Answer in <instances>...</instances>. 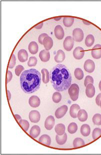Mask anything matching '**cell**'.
<instances>
[{
    "instance_id": "cell-45",
    "label": "cell",
    "mask_w": 101,
    "mask_h": 155,
    "mask_svg": "<svg viewBox=\"0 0 101 155\" xmlns=\"http://www.w3.org/2000/svg\"><path fill=\"white\" fill-rule=\"evenodd\" d=\"M14 116H15V118H16V119L17 120L18 122H19L21 120H22V117H21V116L20 115H18V114H15V115H14Z\"/></svg>"
},
{
    "instance_id": "cell-26",
    "label": "cell",
    "mask_w": 101,
    "mask_h": 155,
    "mask_svg": "<svg viewBox=\"0 0 101 155\" xmlns=\"http://www.w3.org/2000/svg\"><path fill=\"white\" fill-rule=\"evenodd\" d=\"M68 136L67 134H64L63 136L56 135V141L58 144L59 145H63L67 140Z\"/></svg>"
},
{
    "instance_id": "cell-28",
    "label": "cell",
    "mask_w": 101,
    "mask_h": 155,
    "mask_svg": "<svg viewBox=\"0 0 101 155\" xmlns=\"http://www.w3.org/2000/svg\"><path fill=\"white\" fill-rule=\"evenodd\" d=\"M41 73L42 74L43 82L45 84H48L50 80V74L48 70L46 68H43L41 70Z\"/></svg>"
},
{
    "instance_id": "cell-14",
    "label": "cell",
    "mask_w": 101,
    "mask_h": 155,
    "mask_svg": "<svg viewBox=\"0 0 101 155\" xmlns=\"http://www.w3.org/2000/svg\"><path fill=\"white\" fill-rule=\"evenodd\" d=\"M80 110V107L77 104H73L70 109V115L73 118H77V114L79 111Z\"/></svg>"
},
{
    "instance_id": "cell-38",
    "label": "cell",
    "mask_w": 101,
    "mask_h": 155,
    "mask_svg": "<svg viewBox=\"0 0 101 155\" xmlns=\"http://www.w3.org/2000/svg\"><path fill=\"white\" fill-rule=\"evenodd\" d=\"M16 63V58L14 54H13L11 57L10 63L9 64L8 67L10 69H13V68H14Z\"/></svg>"
},
{
    "instance_id": "cell-49",
    "label": "cell",
    "mask_w": 101,
    "mask_h": 155,
    "mask_svg": "<svg viewBox=\"0 0 101 155\" xmlns=\"http://www.w3.org/2000/svg\"><path fill=\"white\" fill-rule=\"evenodd\" d=\"M99 89H100V91L101 92V80L100 82H99Z\"/></svg>"
},
{
    "instance_id": "cell-11",
    "label": "cell",
    "mask_w": 101,
    "mask_h": 155,
    "mask_svg": "<svg viewBox=\"0 0 101 155\" xmlns=\"http://www.w3.org/2000/svg\"><path fill=\"white\" fill-rule=\"evenodd\" d=\"M54 33L56 37L58 39L61 40L63 39L65 36V32L62 26L60 25H58L54 29Z\"/></svg>"
},
{
    "instance_id": "cell-7",
    "label": "cell",
    "mask_w": 101,
    "mask_h": 155,
    "mask_svg": "<svg viewBox=\"0 0 101 155\" xmlns=\"http://www.w3.org/2000/svg\"><path fill=\"white\" fill-rule=\"evenodd\" d=\"M29 118L32 123H38L41 119V114L38 111L33 110L30 112Z\"/></svg>"
},
{
    "instance_id": "cell-22",
    "label": "cell",
    "mask_w": 101,
    "mask_h": 155,
    "mask_svg": "<svg viewBox=\"0 0 101 155\" xmlns=\"http://www.w3.org/2000/svg\"><path fill=\"white\" fill-rule=\"evenodd\" d=\"M28 49L31 54L35 55L38 53L39 51V45L36 41H31L28 45Z\"/></svg>"
},
{
    "instance_id": "cell-44",
    "label": "cell",
    "mask_w": 101,
    "mask_h": 155,
    "mask_svg": "<svg viewBox=\"0 0 101 155\" xmlns=\"http://www.w3.org/2000/svg\"><path fill=\"white\" fill-rule=\"evenodd\" d=\"M43 25H44V23L43 22L42 23H41L39 24L38 25H37L36 26H35V28L37 29H40L42 28Z\"/></svg>"
},
{
    "instance_id": "cell-6",
    "label": "cell",
    "mask_w": 101,
    "mask_h": 155,
    "mask_svg": "<svg viewBox=\"0 0 101 155\" xmlns=\"http://www.w3.org/2000/svg\"><path fill=\"white\" fill-rule=\"evenodd\" d=\"M85 70L89 73H93L95 71V64L94 62L91 59L87 60L84 64Z\"/></svg>"
},
{
    "instance_id": "cell-36",
    "label": "cell",
    "mask_w": 101,
    "mask_h": 155,
    "mask_svg": "<svg viewBox=\"0 0 101 155\" xmlns=\"http://www.w3.org/2000/svg\"><path fill=\"white\" fill-rule=\"evenodd\" d=\"M101 136V129L99 128H96L93 130L92 132V138L93 140H96Z\"/></svg>"
},
{
    "instance_id": "cell-39",
    "label": "cell",
    "mask_w": 101,
    "mask_h": 155,
    "mask_svg": "<svg viewBox=\"0 0 101 155\" xmlns=\"http://www.w3.org/2000/svg\"><path fill=\"white\" fill-rule=\"evenodd\" d=\"M94 80L93 77L90 75L87 76L84 81V86L86 87L89 84H94Z\"/></svg>"
},
{
    "instance_id": "cell-43",
    "label": "cell",
    "mask_w": 101,
    "mask_h": 155,
    "mask_svg": "<svg viewBox=\"0 0 101 155\" xmlns=\"http://www.w3.org/2000/svg\"><path fill=\"white\" fill-rule=\"evenodd\" d=\"M101 101V93L99 94L98 95H97V97L96 98V100H95V101H96V103L97 104V105L100 106V102Z\"/></svg>"
},
{
    "instance_id": "cell-12",
    "label": "cell",
    "mask_w": 101,
    "mask_h": 155,
    "mask_svg": "<svg viewBox=\"0 0 101 155\" xmlns=\"http://www.w3.org/2000/svg\"><path fill=\"white\" fill-rule=\"evenodd\" d=\"M55 123V120L54 117L50 115L47 118L45 122V127L48 130H51L53 129Z\"/></svg>"
},
{
    "instance_id": "cell-33",
    "label": "cell",
    "mask_w": 101,
    "mask_h": 155,
    "mask_svg": "<svg viewBox=\"0 0 101 155\" xmlns=\"http://www.w3.org/2000/svg\"><path fill=\"white\" fill-rule=\"evenodd\" d=\"M62 100V95L59 92H56L53 94L52 96V100L55 103H60Z\"/></svg>"
},
{
    "instance_id": "cell-37",
    "label": "cell",
    "mask_w": 101,
    "mask_h": 155,
    "mask_svg": "<svg viewBox=\"0 0 101 155\" xmlns=\"http://www.w3.org/2000/svg\"><path fill=\"white\" fill-rule=\"evenodd\" d=\"M37 59L36 57L32 56L29 58V60L28 62V65L29 67H33V66H35L37 64Z\"/></svg>"
},
{
    "instance_id": "cell-47",
    "label": "cell",
    "mask_w": 101,
    "mask_h": 155,
    "mask_svg": "<svg viewBox=\"0 0 101 155\" xmlns=\"http://www.w3.org/2000/svg\"><path fill=\"white\" fill-rule=\"evenodd\" d=\"M83 23H84L85 24H86L87 25H89L91 24L90 23H89V22L86 21H85V20H83Z\"/></svg>"
},
{
    "instance_id": "cell-25",
    "label": "cell",
    "mask_w": 101,
    "mask_h": 155,
    "mask_svg": "<svg viewBox=\"0 0 101 155\" xmlns=\"http://www.w3.org/2000/svg\"><path fill=\"white\" fill-rule=\"evenodd\" d=\"M55 130L57 135L63 136L64 134L65 133V126L62 123L58 124L55 126Z\"/></svg>"
},
{
    "instance_id": "cell-41",
    "label": "cell",
    "mask_w": 101,
    "mask_h": 155,
    "mask_svg": "<svg viewBox=\"0 0 101 155\" xmlns=\"http://www.w3.org/2000/svg\"><path fill=\"white\" fill-rule=\"evenodd\" d=\"M47 36H48V35L45 33L41 34L38 37V41L39 42V43L41 45H43V40L45 39V37H46Z\"/></svg>"
},
{
    "instance_id": "cell-46",
    "label": "cell",
    "mask_w": 101,
    "mask_h": 155,
    "mask_svg": "<svg viewBox=\"0 0 101 155\" xmlns=\"http://www.w3.org/2000/svg\"><path fill=\"white\" fill-rule=\"evenodd\" d=\"M7 95H8L9 101H10L11 99V94L10 91L9 90H7Z\"/></svg>"
},
{
    "instance_id": "cell-13",
    "label": "cell",
    "mask_w": 101,
    "mask_h": 155,
    "mask_svg": "<svg viewBox=\"0 0 101 155\" xmlns=\"http://www.w3.org/2000/svg\"><path fill=\"white\" fill-rule=\"evenodd\" d=\"M29 104L31 107L37 108L40 106L41 104V100L38 96H33L30 98L29 100Z\"/></svg>"
},
{
    "instance_id": "cell-19",
    "label": "cell",
    "mask_w": 101,
    "mask_h": 155,
    "mask_svg": "<svg viewBox=\"0 0 101 155\" xmlns=\"http://www.w3.org/2000/svg\"><path fill=\"white\" fill-rule=\"evenodd\" d=\"M41 133V128L38 125H34L30 131V136L32 138H36L38 137Z\"/></svg>"
},
{
    "instance_id": "cell-50",
    "label": "cell",
    "mask_w": 101,
    "mask_h": 155,
    "mask_svg": "<svg viewBox=\"0 0 101 155\" xmlns=\"http://www.w3.org/2000/svg\"><path fill=\"white\" fill-rule=\"evenodd\" d=\"M100 107H101V102H100Z\"/></svg>"
},
{
    "instance_id": "cell-31",
    "label": "cell",
    "mask_w": 101,
    "mask_h": 155,
    "mask_svg": "<svg viewBox=\"0 0 101 155\" xmlns=\"http://www.w3.org/2000/svg\"><path fill=\"white\" fill-rule=\"evenodd\" d=\"M78 125L75 122H72L68 126V131L70 134H74L78 130Z\"/></svg>"
},
{
    "instance_id": "cell-2",
    "label": "cell",
    "mask_w": 101,
    "mask_h": 155,
    "mask_svg": "<svg viewBox=\"0 0 101 155\" xmlns=\"http://www.w3.org/2000/svg\"><path fill=\"white\" fill-rule=\"evenodd\" d=\"M20 85L22 90L27 94L35 93L40 88L41 75L36 69L26 70L20 76Z\"/></svg>"
},
{
    "instance_id": "cell-20",
    "label": "cell",
    "mask_w": 101,
    "mask_h": 155,
    "mask_svg": "<svg viewBox=\"0 0 101 155\" xmlns=\"http://www.w3.org/2000/svg\"><path fill=\"white\" fill-rule=\"evenodd\" d=\"M65 53L62 50H58L54 57L55 62L57 63H62L65 60Z\"/></svg>"
},
{
    "instance_id": "cell-42",
    "label": "cell",
    "mask_w": 101,
    "mask_h": 155,
    "mask_svg": "<svg viewBox=\"0 0 101 155\" xmlns=\"http://www.w3.org/2000/svg\"><path fill=\"white\" fill-rule=\"evenodd\" d=\"M13 78V74L11 71H8L7 75V83L8 84L9 82H11V80Z\"/></svg>"
},
{
    "instance_id": "cell-8",
    "label": "cell",
    "mask_w": 101,
    "mask_h": 155,
    "mask_svg": "<svg viewBox=\"0 0 101 155\" xmlns=\"http://www.w3.org/2000/svg\"><path fill=\"white\" fill-rule=\"evenodd\" d=\"M68 110L67 106L63 105L58 108L55 111V116L57 119H61L65 115Z\"/></svg>"
},
{
    "instance_id": "cell-27",
    "label": "cell",
    "mask_w": 101,
    "mask_h": 155,
    "mask_svg": "<svg viewBox=\"0 0 101 155\" xmlns=\"http://www.w3.org/2000/svg\"><path fill=\"white\" fill-rule=\"evenodd\" d=\"M95 43V37L92 34L88 35L86 37L85 43L87 47H91Z\"/></svg>"
},
{
    "instance_id": "cell-4",
    "label": "cell",
    "mask_w": 101,
    "mask_h": 155,
    "mask_svg": "<svg viewBox=\"0 0 101 155\" xmlns=\"http://www.w3.org/2000/svg\"><path fill=\"white\" fill-rule=\"evenodd\" d=\"M84 37V32L82 29L76 28L73 31V39L74 41L81 42L83 40Z\"/></svg>"
},
{
    "instance_id": "cell-5",
    "label": "cell",
    "mask_w": 101,
    "mask_h": 155,
    "mask_svg": "<svg viewBox=\"0 0 101 155\" xmlns=\"http://www.w3.org/2000/svg\"><path fill=\"white\" fill-rule=\"evenodd\" d=\"M74 40L73 37L68 36L66 37L63 43L64 48L67 51H71L73 49Z\"/></svg>"
},
{
    "instance_id": "cell-21",
    "label": "cell",
    "mask_w": 101,
    "mask_h": 155,
    "mask_svg": "<svg viewBox=\"0 0 101 155\" xmlns=\"http://www.w3.org/2000/svg\"><path fill=\"white\" fill-rule=\"evenodd\" d=\"M77 117L79 120L82 122H85L88 119V115L86 110L84 109H80L77 114Z\"/></svg>"
},
{
    "instance_id": "cell-23",
    "label": "cell",
    "mask_w": 101,
    "mask_h": 155,
    "mask_svg": "<svg viewBox=\"0 0 101 155\" xmlns=\"http://www.w3.org/2000/svg\"><path fill=\"white\" fill-rule=\"evenodd\" d=\"M39 142L47 146H50L51 144V138L48 134H43L40 137Z\"/></svg>"
},
{
    "instance_id": "cell-15",
    "label": "cell",
    "mask_w": 101,
    "mask_h": 155,
    "mask_svg": "<svg viewBox=\"0 0 101 155\" xmlns=\"http://www.w3.org/2000/svg\"><path fill=\"white\" fill-rule=\"evenodd\" d=\"M54 43H53V39L49 36L45 37L43 40V45L44 47L45 50L47 51L50 50L53 47Z\"/></svg>"
},
{
    "instance_id": "cell-18",
    "label": "cell",
    "mask_w": 101,
    "mask_h": 155,
    "mask_svg": "<svg viewBox=\"0 0 101 155\" xmlns=\"http://www.w3.org/2000/svg\"><path fill=\"white\" fill-rule=\"evenodd\" d=\"M96 93L95 86L93 84H89L86 88V95L89 98H92L94 97Z\"/></svg>"
},
{
    "instance_id": "cell-34",
    "label": "cell",
    "mask_w": 101,
    "mask_h": 155,
    "mask_svg": "<svg viewBox=\"0 0 101 155\" xmlns=\"http://www.w3.org/2000/svg\"><path fill=\"white\" fill-rule=\"evenodd\" d=\"M19 124L22 127V128L25 131L27 132L28 129L29 128L30 124L29 122L26 120L25 119H22L19 122Z\"/></svg>"
},
{
    "instance_id": "cell-40",
    "label": "cell",
    "mask_w": 101,
    "mask_h": 155,
    "mask_svg": "<svg viewBox=\"0 0 101 155\" xmlns=\"http://www.w3.org/2000/svg\"><path fill=\"white\" fill-rule=\"evenodd\" d=\"M24 70H25V69H24V67L22 65H18L15 68V72L16 75L17 76H19L21 75L22 72L24 71Z\"/></svg>"
},
{
    "instance_id": "cell-32",
    "label": "cell",
    "mask_w": 101,
    "mask_h": 155,
    "mask_svg": "<svg viewBox=\"0 0 101 155\" xmlns=\"http://www.w3.org/2000/svg\"><path fill=\"white\" fill-rule=\"evenodd\" d=\"M74 75L77 80H83V78H84V74L82 69H81L80 68H77L75 70Z\"/></svg>"
},
{
    "instance_id": "cell-10",
    "label": "cell",
    "mask_w": 101,
    "mask_h": 155,
    "mask_svg": "<svg viewBox=\"0 0 101 155\" xmlns=\"http://www.w3.org/2000/svg\"><path fill=\"white\" fill-rule=\"evenodd\" d=\"M92 56L95 59H100L101 58V45L97 44L93 47L91 51Z\"/></svg>"
},
{
    "instance_id": "cell-35",
    "label": "cell",
    "mask_w": 101,
    "mask_h": 155,
    "mask_svg": "<svg viewBox=\"0 0 101 155\" xmlns=\"http://www.w3.org/2000/svg\"><path fill=\"white\" fill-rule=\"evenodd\" d=\"M92 121L95 125H101V114L99 113L95 114L93 116Z\"/></svg>"
},
{
    "instance_id": "cell-9",
    "label": "cell",
    "mask_w": 101,
    "mask_h": 155,
    "mask_svg": "<svg viewBox=\"0 0 101 155\" xmlns=\"http://www.w3.org/2000/svg\"><path fill=\"white\" fill-rule=\"evenodd\" d=\"M85 50L81 47H76L73 51V56L77 60H81L84 57L85 55Z\"/></svg>"
},
{
    "instance_id": "cell-24",
    "label": "cell",
    "mask_w": 101,
    "mask_h": 155,
    "mask_svg": "<svg viewBox=\"0 0 101 155\" xmlns=\"http://www.w3.org/2000/svg\"><path fill=\"white\" fill-rule=\"evenodd\" d=\"M80 132L81 134L84 136L85 137L88 136L91 133V128L90 126L87 124H84L83 125H82V126L81 127V129H80Z\"/></svg>"
},
{
    "instance_id": "cell-30",
    "label": "cell",
    "mask_w": 101,
    "mask_h": 155,
    "mask_svg": "<svg viewBox=\"0 0 101 155\" xmlns=\"http://www.w3.org/2000/svg\"><path fill=\"white\" fill-rule=\"evenodd\" d=\"M73 146L74 148H79L81 146H84L85 145V142L84 140L82 138H75L73 142Z\"/></svg>"
},
{
    "instance_id": "cell-16",
    "label": "cell",
    "mask_w": 101,
    "mask_h": 155,
    "mask_svg": "<svg viewBox=\"0 0 101 155\" xmlns=\"http://www.w3.org/2000/svg\"><path fill=\"white\" fill-rule=\"evenodd\" d=\"M50 53L49 51L43 50L39 53L40 60L43 62H47L50 59Z\"/></svg>"
},
{
    "instance_id": "cell-29",
    "label": "cell",
    "mask_w": 101,
    "mask_h": 155,
    "mask_svg": "<svg viewBox=\"0 0 101 155\" xmlns=\"http://www.w3.org/2000/svg\"><path fill=\"white\" fill-rule=\"evenodd\" d=\"M74 18L71 17H65L63 19V24L64 26L67 27H70L74 24Z\"/></svg>"
},
{
    "instance_id": "cell-3",
    "label": "cell",
    "mask_w": 101,
    "mask_h": 155,
    "mask_svg": "<svg viewBox=\"0 0 101 155\" xmlns=\"http://www.w3.org/2000/svg\"><path fill=\"white\" fill-rule=\"evenodd\" d=\"M79 86L76 84H71V86H70L68 89V93L72 101H76L78 99L79 96Z\"/></svg>"
},
{
    "instance_id": "cell-17",
    "label": "cell",
    "mask_w": 101,
    "mask_h": 155,
    "mask_svg": "<svg viewBox=\"0 0 101 155\" xmlns=\"http://www.w3.org/2000/svg\"><path fill=\"white\" fill-rule=\"evenodd\" d=\"M18 58L19 61L21 62H25L28 59V54L26 50L22 49L19 51L18 53Z\"/></svg>"
},
{
    "instance_id": "cell-1",
    "label": "cell",
    "mask_w": 101,
    "mask_h": 155,
    "mask_svg": "<svg viewBox=\"0 0 101 155\" xmlns=\"http://www.w3.org/2000/svg\"><path fill=\"white\" fill-rule=\"evenodd\" d=\"M72 76L65 65L61 64L56 65L50 73V80L57 92H64L71 86Z\"/></svg>"
},
{
    "instance_id": "cell-48",
    "label": "cell",
    "mask_w": 101,
    "mask_h": 155,
    "mask_svg": "<svg viewBox=\"0 0 101 155\" xmlns=\"http://www.w3.org/2000/svg\"><path fill=\"white\" fill-rule=\"evenodd\" d=\"M61 17H59L58 18H54V20H56V21H59V20L61 19Z\"/></svg>"
}]
</instances>
